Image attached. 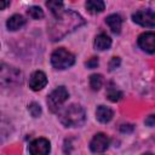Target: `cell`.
Segmentation results:
<instances>
[{
    "mask_svg": "<svg viewBox=\"0 0 155 155\" xmlns=\"http://www.w3.org/2000/svg\"><path fill=\"white\" fill-rule=\"evenodd\" d=\"M84 23L85 21L79 13L74 11H65L61 16L56 17L54 23L48 28V35L51 40H61V38L81 27Z\"/></svg>",
    "mask_w": 155,
    "mask_h": 155,
    "instance_id": "1",
    "label": "cell"
},
{
    "mask_svg": "<svg viewBox=\"0 0 155 155\" xmlns=\"http://www.w3.org/2000/svg\"><path fill=\"white\" fill-rule=\"evenodd\" d=\"M85 110L79 104H70L59 114V121L65 127H79L85 122Z\"/></svg>",
    "mask_w": 155,
    "mask_h": 155,
    "instance_id": "2",
    "label": "cell"
},
{
    "mask_svg": "<svg viewBox=\"0 0 155 155\" xmlns=\"http://www.w3.org/2000/svg\"><path fill=\"white\" fill-rule=\"evenodd\" d=\"M75 62L74 54L64 48H57L51 54V63L56 69H67Z\"/></svg>",
    "mask_w": 155,
    "mask_h": 155,
    "instance_id": "3",
    "label": "cell"
},
{
    "mask_svg": "<svg viewBox=\"0 0 155 155\" xmlns=\"http://www.w3.org/2000/svg\"><path fill=\"white\" fill-rule=\"evenodd\" d=\"M68 97H69V93H68V91H67L65 87H63V86L57 87L56 90H53L50 93V96L47 98L48 109L52 113H57L61 109L62 104L68 99Z\"/></svg>",
    "mask_w": 155,
    "mask_h": 155,
    "instance_id": "4",
    "label": "cell"
},
{
    "mask_svg": "<svg viewBox=\"0 0 155 155\" xmlns=\"http://www.w3.org/2000/svg\"><path fill=\"white\" fill-rule=\"evenodd\" d=\"M1 82L2 85H13L22 82V74L12 67L1 65Z\"/></svg>",
    "mask_w": 155,
    "mask_h": 155,
    "instance_id": "5",
    "label": "cell"
},
{
    "mask_svg": "<svg viewBox=\"0 0 155 155\" xmlns=\"http://www.w3.org/2000/svg\"><path fill=\"white\" fill-rule=\"evenodd\" d=\"M132 19L143 27H155V12L151 10H139L132 15Z\"/></svg>",
    "mask_w": 155,
    "mask_h": 155,
    "instance_id": "6",
    "label": "cell"
},
{
    "mask_svg": "<svg viewBox=\"0 0 155 155\" xmlns=\"http://www.w3.org/2000/svg\"><path fill=\"white\" fill-rule=\"evenodd\" d=\"M138 45L143 51H145L148 53H154L155 52V33L147 31V33H143L142 35H139Z\"/></svg>",
    "mask_w": 155,
    "mask_h": 155,
    "instance_id": "7",
    "label": "cell"
},
{
    "mask_svg": "<svg viewBox=\"0 0 155 155\" xmlns=\"http://www.w3.org/2000/svg\"><path fill=\"white\" fill-rule=\"evenodd\" d=\"M109 147V138L104 133H97L90 143V149L93 153H103Z\"/></svg>",
    "mask_w": 155,
    "mask_h": 155,
    "instance_id": "8",
    "label": "cell"
},
{
    "mask_svg": "<svg viewBox=\"0 0 155 155\" xmlns=\"http://www.w3.org/2000/svg\"><path fill=\"white\" fill-rule=\"evenodd\" d=\"M50 151V142L45 138L34 139L29 144V153L33 155H45Z\"/></svg>",
    "mask_w": 155,
    "mask_h": 155,
    "instance_id": "9",
    "label": "cell"
},
{
    "mask_svg": "<svg viewBox=\"0 0 155 155\" xmlns=\"http://www.w3.org/2000/svg\"><path fill=\"white\" fill-rule=\"evenodd\" d=\"M47 84V78L45 75V73L38 70V71H34L29 79V87L33 90V91H39L41 88H44Z\"/></svg>",
    "mask_w": 155,
    "mask_h": 155,
    "instance_id": "10",
    "label": "cell"
},
{
    "mask_svg": "<svg viewBox=\"0 0 155 155\" xmlns=\"http://www.w3.org/2000/svg\"><path fill=\"white\" fill-rule=\"evenodd\" d=\"M96 117L99 122L107 124L113 119V110L105 105H99L96 110Z\"/></svg>",
    "mask_w": 155,
    "mask_h": 155,
    "instance_id": "11",
    "label": "cell"
},
{
    "mask_svg": "<svg viewBox=\"0 0 155 155\" xmlns=\"http://www.w3.org/2000/svg\"><path fill=\"white\" fill-rule=\"evenodd\" d=\"M105 23L109 25V28L111 29V31H113V33H115V34H119V33L121 31L122 18H121L119 15L114 13V15H110V16H108V17L105 18Z\"/></svg>",
    "mask_w": 155,
    "mask_h": 155,
    "instance_id": "12",
    "label": "cell"
},
{
    "mask_svg": "<svg viewBox=\"0 0 155 155\" xmlns=\"http://www.w3.org/2000/svg\"><path fill=\"white\" fill-rule=\"evenodd\" d=\"M111 46V39L107 34H99L94 39V47L99 51L108 50Z\"/></svg>",
    "mask_w": 155,
    "mask_h": 155,
    "instance_id": "13",
    "label": "cell"
},
{
    "mask_svg": "<svg viewBox=\"0 0 155 155\" xmlns=\"http://www.w3.org/2000/svg\"><path fill=\"white\" fill-rule=\"evenodd\" d=\"M24 24H25V19L21 15H13L12 17L7 19V23H6L8 30H18Z\"/></svg>",
    "mask_w": 155,
    "mask_h": 155,
    "instance_id": "14",
    "label": "cell"
},
{
    "mask_svg": "<svg viewBox=\"0 0 155 155\" xmlns=\"http://www.w3.org/2000/svg\"><path fill=\"white\" fill-rule=\"evenodd\" d=\"M103 0H86V8L90 13H101L104 11Z\"/></svg>",
    "mask_w": 155,
    "mask_h": 155,
    "instance_id": "15",
    "label": "cell"
},
{
    "mask_svg": "<svg viewBox=\"0 0 155 155\" xmlns=\"http://www.w3.org/2000/svg\"><path fill=\"white\" fill-rule=\"evenodd\" d=\"M46 6L54 17H58L63 13V0H47Z\"/></svg>",
    "mask_w": 155,
    "mask_h": 155,
    "instance_id": "16",
    "label": "cell"
},
{
    "mask_svg": "<svg viewBox=\"0 0 155 155\" xmlns=\"http://www.w3.org/2000/svg\"><path fill=\"white\" fill-rule=\"evenodd\" d=\"M107 97L111 102H117V101H120L122 98V92L120 90H117L115 86L110 85L108 87V90H107Z\"/></svg>",
    "mask_w": 155,
    "mask_h": 155,
    "instance_id": "17",
    "label": "cell"
},
{
    "mask_svg": "<svg viewBox=\"0 0 155 155\" xmlns=\"http://www.w3.org/2000/svg\"><path fill=\"white\" fill-rule=\"evenodd\" d=\"M103 85V76L101 74H93L90 78V86L93 91H98Z\"/></svg>",
    "mask_w": 155,
    "mask_h": 155,
    "instance_id": "18",
    "label": "cell"
},
{
    "mask_svg": "<svg viewBox=\"0 0 155 155\" xmlns=\"http://www.w3.org/2000/svg\"><path fill=\"white\" fill-rule=\"evenodd\" d=\"M28 16L31 17L33 19H41L44 17V11L39 6H30L27 11Z\"/></svg>",
    "mask_w": 155,
    "mask_h": 155,
    "instance_id": "19",
    "label": "cell"
},
{
    "mask_svg": "<svg viewBox=\"0 0 155 155\" xmlns=\"http://www.w3.org/2000/svg\"><path fill=\"white\" fill-rule=\"evenodd\" d=\"M28 109H29L31 116H34V117H38L41 114V108H40V105L38 103H30Z\"/></svg>",
    "mask_w": 155,
    "mask_h": 155,
    "instance_id": "20",
    "label": "cell"
},
{
    "mask_svg": "<svg viewBox=\"0 0 155 155\" xmlns=\"http://www.w3.org/2000/svg\"><path fill=\"white\" fill-rule=\"evenodd\" d=\"M120 65V58L119 57H113L111 61L109 62V70H115L116 68H119Z\"/></svg>",
    "mask_w": 155,
    "mask_h": 155,
    "instance_id": "21",
    "label": "cell"
},
{
    "mask_svg": "<svg viewBox=\"0 0 155 155\" xmlns=\"http://www.w3.org/2000/svg\"><path fill=\"white\" fill-rule=\"evenodd\" d=\"M98 65V58L97 57H92L91 59H88L86 62V67L90 68V69H93V68H97Z\"/></svg>",
    "mask_w": 155,
    "mask_h": 155,
    "instance_id": "22",
    "label": "cell"
},
{
    "mask_svg": "<svg viewBox=\"0 0 155 155\" xmlns=\"http://www.w3.org/2000/svg\"><path fill=\"white\" fill-rule=\"evenodd\" d=\"M133 125H130V124H124V125H121V127H120V131L121 132H124V133H131L132 131H133Z\"/></svg>",
    "mask_w": 155,
    "mask_h": 155,
    "instance_id": "23",
    "label": "cell"
},
{
    "mask_svg": "<svg viewBox=\"0 0 155 155\" xmlns=\"http://www.w3.org/2000/svg\"><path fill=\"white\" fill-rule=\"evenodd\" d=\"M145 125L147 126H154L155 125V115H149L147 119H145Z\"/></svg>",
    "mask_w": 155,
    "mask_h": 155,
    "instance_id": "24",
    "label": "cell"
},
{
    "mask_svg": "<svg viewBox=\"0 0 155 155\" xmlns=\"http://www.w3.org/2000/svg\"><path fill=\"white\" fill-rule=\"evenodd\" d=\"M8 4H10V0H1V10H5Z\"/></svg>",
    "mask_w": 155,
    "mask_h": 155,
    "instance_id": "25",
    "label": "cell"
}]
</instances>
